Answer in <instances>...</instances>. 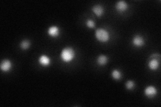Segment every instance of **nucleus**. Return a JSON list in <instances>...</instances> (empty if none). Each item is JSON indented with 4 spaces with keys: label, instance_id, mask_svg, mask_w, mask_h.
Returning a JSON list of instances; mask_svg holds the SVG:
<instances>
[{
    "label": "nucleus",
    "instance_id": "nucleus-1",
    "mask_svg": "<svg viewBox=\"0 0 161 107\" xmlns=\"http://www.w3.org/2000/svg\"><path fill=\"white\" fill-rule=\"evenodd\" d=\"M76 56L75 50L72 47H66L61 51V58L62 62L65 63L73 61Z\"/></svg>",
    "mask_w": 161,
    "mask_h": 107
},
{
    "label": "nucleus",
    "instance_id": "nucleus-2",
    "mask_svg": "<svg viewBox=\"0 0 161 107\" xmlns=\"http://www.w3.org/2000/svg\"><path fill=\"white\" fill-rule=\"evenodd\" d=\"M95 36L97 40L102 43L108 42L110 39L109 32L104 28L97 29L95 31Z\"/></svg>",
    "mask_w": 161,
    "mask_h": 107
},
{
    "label": "nucleus",
    "instance_id": "nucleus-3",
    "mask_svg": "<svg viewBox=\"0 0 161 107\" xmlns=\"http://www.w3.org/2000/svg\"><path fill=\"white\" fill-rule=\"evenodd\" d=\"M144 93H145V95L147 98H152L157 95L158 91H157V88H156L155 87L150 85V86H148L147 87L145 88Z\"/></svg>",
    "mask_w": 161,
    "mask_h": 107
},
{
    "label": "nucleus",
    "instance_id": "nucleus-4",
    "mask_svg": "<svg viewBox=\"0 0 161 107\" xmlns=\"http://www.w3.org/2000/svg\"><path fill=\"white\" fill-rule=\"evenodd\" d=\"M159 54H152L151 56V60L148 62V66L149 68V69L151 70H156L159 68V62L156 58V56Z\"/></svg>",
    "mask_w": 161,
    "mask_h": 107
},
{
    "label": "nucleus",
    "instance_id": "nucleus-5",
    "mask_svg": "<svg viewBox=\"0 0 161 107\" xmlns=\"http://www.w3.org/2000/svg\"><path fill=\"white\" fill-rule=\"evenodd\" d=\"M60 28L57 26V25H52V26H50L47 30L48 35L54 38H58L60 36Z\"/></svg>",
    "mask_w": 161,
    "mask_h": 107
},
{
    "label": "nucleus",
    "instance_id": "nucleus-6",
    "mask_svg": "<svg viewBox=\"0 0 161 107\" xmlns=\"http://www.w3.org/2000/svg\"><path fill=\"white\" fill-rule=\"evenodd\" d=\"M12 68V62L8 59H5L0 64V69L3 72H10Z\"/></svg>",
    "mask_w": 161,
    "mask_h": 107
},
{
    "label": "nucleus",
    "instance_id": "nucleus-7",
    "mask_svg": "<svg viewBox=\"0 0 161 107\" xmlns=\"http://www.w3.org/2000/svg\"><path fill=\"white\" fill-rule=\"evenodd\" d=\"M132 44L136 47H142L145 44V41L142 36L136 35L132 38Z\"/></svg>",
    "mask_w": 161,
    "mask_h": 107
},
{
    "label": "nucleus",
    "instance_id": "nucleus-8",
    "mask_svg": "<svg viewBox=\"0 0 161 107\" xmlns=\"http://www.w3.org/2000/svg\"><path fill=\"white\" fill-rule=\"evenodd\" d=\"M128 6L125 1H119L116 4V9L119 13H123L127 10Z\"/></svg>",
    "mask_w": 161,
    "mask_h": 107
},
{
    "label": "nucleus",
    "instance_id": "nucleus-9",
    "mask_svg": "<svg viewBox=\"0 0 161 107\" xmlns=\"http://www.w3.org/2000/svg\"><path fill=\"white\" fill-rule=\"evenodd\" d=\"M92 11L94 13L95 16L99 18V17H101L104 15L105 10L104 7L102 6L97 4V5H95L92 7Z\"/></svg>",
    "mask_w": 161,
    "mask_h": 107
},
{
    "label": "nucleus",
    "instance_id": "nucleus-10",
    "mask_svg": "<svg viewBox=\"0 0 161 107\" xmlns=\"http://www.w3.org/2000/svg\"><path fill=\"white\" fill-rule=\"evenodd\" d=\"M39 62L43 67H47L50 66L51 60H50V58L46 55H42L39 59Z\"/></svg>",
    "mask_w": 161,
    "mask_h": 107
},
{
    "label": "nucleus",
    "instance_id": "nucleus-11",
    "mask_svg": "<svg viewBox=\"0 0 161 107\" xmlns=\"http://www.w3.org/2000/svg\"><path fill=\"white\" fill-rule=\"evenodd\" d=\"M97 62L99 66H104L106 65V64L108 62V58L105 55L101 54L99 55L97 58Z\"/></svg>",
    "mask_w": 161,
    "mask_h": 107
},
{
    "label": "nucleus",
    "instance_id": "nucleus-12",
    "mask_svg": "<svg viewBox=\"0 0 161 107\" xmlns=\"http://www.w3.org/2000/svg\"><path fill=\"white\" fill-rule=\"evenodd\" d=\"M112 77L116 80H119L122 78L121 72L117 69H114L112 72Z\"/></svg>",
    "mask_w": 161,
    "mask_h": 107
},
{
    "label": "nucleus",
    "instance_id": "nucleus-13",
    "mask_svg": "<svg viewBox=\"0 0 161 107\" xmlns=\"http://www.w3.org/2000/svg\"><path fill=\"white\" fill-rule=\"evenodd\" d=\"M20 48L23 50H26L30 48V42L29 40H24L20 42Z\"/></svg>",
    "mask_w": 161,
    "mask_h": 107
},
{
    "label": "nucleus",
    "instance_id": "nucleus-14",
    "mask_svg": "<svg viewBox=\"0 0 161 107\" xmlns=\"http://www.w3.org/2000/svg\"><path fill=\"white\" fill-rule=\"evenodd\" d=\"M135 87V82L133 80H128L126 83V88L128 91H131Z\"/></svg>",
    "mask_w": 161,
    "mask_h": 107
},
{
    "label": "nucleus",
    "instance_id": "nucleus-15",
    "mask_svg": "<svg viewBox=\"0 0 161 107\" xmlns=\"http://www.w3.org/2000/svg\"><path fill=\"white\" fill-rule=\"evenodd\" d=\"M85 24H86V25H87V27L88 28H90V29L94 28L95 26V22H94V21L91 20V19L87 20L86 21Z\"/></svg>",
    "mask_w": 161,
    "mask_h": 107
}]
</instances>
